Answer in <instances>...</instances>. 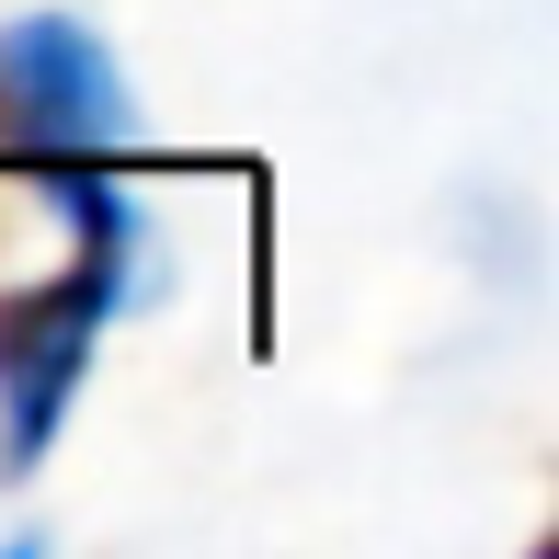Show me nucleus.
<instances>
[{
    "instance_id": "f257e3e1",
    "label": "nucleus",
    "mask_w": 559,
    "mask_h": 559,
    "mask_svg": "<svg viewBox=\"0 0 559 559\" xmlns=\"http://www.w3.org/2000/svg\"><path fill=\"white\" fill-rule=\"evenodd\" d=\"M58 206L81 217L92 251L58 274V297L0 309V456H12V468H35V456L58 445L69 400H81V366H92V332L126 309V263H138V206H126V194L58 171Z\"/></svg>"
},
{
    "instance_id": "f03ea898",
    "label": "nucleus",
    "mask_w": 559,
    "mask_h": 559,
    "mask_svg": "<svg viewBox=\"0 0 559 559\" xmlns=\"http://www.w3.org/2000/svg\"><path fill=\"white\" fill-rule=\"evenodd\" d=\"M0 138L35 160H92L126 138V69L69 12H35L0 35Z\"/></svg>"
}]
</instances>
